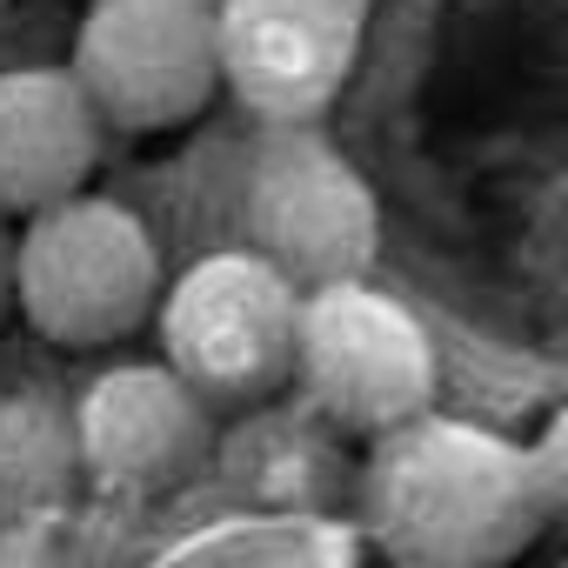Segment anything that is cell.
Here are the masks:
<instances>
[{"label": "cell", "instance_id": "8992f818", "mask_svg": "<svg viewBox=\"0 0 568 568\" xmlns=\"http://www.w3.org/2000/svg\"><path fill=\"white\" fill-rule=\"evenodd\" d=\"M108 134H168L221 94L214 0H88L68 54Z\"/></svg>", "mask_w": 568, "mask_h": 568}, {"label": "cell", "instance_id": "6da1fadb", "mask_svg": "<svg viewBox=\"0 0 568 568\" xmlns=\"http://www.w3.org/2000/svg\"><path fill=\"white\" fill-rule=\"evenodd\" d=\"M355 515L388 568H508L555 521L535 448L435 408L368 442Z\"/></svg>", "mask_w": 568, "mask_h": 568}, {"label": "cell", "instance_id": "5b68a950", "mask_svg": "<svg viewBox=\"0 0 568 568\" xmlns=\"http://www.w3.org/2000/svg\"><path fill=\"white\" fill-rule=\"evenodd\" d=\"M241 227L261 261H274L295 288L362 281L382 241L375 187L322 128H267L241 174Z\"/></svg>", "mask_w": 568, "mask_h": 568}, {"label": "cell", "instance_id": "ba28073f", "mask_svg": "<svg viewBox=\"0 0 568 568\" xmlns=\"http://www.w3.org/2000/svg\"><path fill=\"white\" fill-rule=\"evenodd\" d=\"M74 442H81V481L121 501H161L187 488L221 448L214 408L168 362L101 368L74 395Z\"/></svg>", "mask_w": 568, "mask_h": 568}, {"label": "cell", "instance_id": "4fadbf2b", "mask_svg": "<svg viewBox=\"0 0 568 568\" xmlns=\"http://www.w3.org/2000/svg\"><path fill=\"white\" fill-rule=\"evenodd\" d=\"M14 315V221L0 214V322Z\"/></svg>", "mask_w": 568, "mask_h": 568}, {"label": "cell", "instance_id": "52a82bcc", "mask_svg": "<svg viewBox=\"0 0 568 568\" xmlns=\"http://www.w3.org/2000/svg\"><path fill=\"white\" fill-rule=\"evenodd\" d=\"M221 21V94L261 128H315L368 34V0H214Z\"/></svg>", "mask_w": 568, "mask_h": 568}, {"label": "cell", "instance_id": "9c48e42d", "mask_svg": "<svg viewBox=\"0 0 568 568\" xmlns=\"http://www.w3.org/2000/svg\"><path fill=\"white\" fill-rule=\"evenodd\" d=\"M108 121L74 68H0V214L14 227L88 194Z\"/></svg>", "mask_w": 568, "mask_h": 568}, {"label": "cell", "instance_id": "30bf717a", "mask_svg": "<svg viewBox=\"0 0 568 568\" xmlns=\"http://www.w3.org/2000/svg\"><path fill=\"white\" fill-rule=\"evenodd\" d=\"M234 495L261 508H335L362 468H348V435L328 428L308 402H261L214 448Z\"/></svg>", "mask_w": 568, "mask_h": 568}, {"label": "cell", "instance_id": "5bb4252c", "mask_svg": "<svg viewBox=\"0 0 568 568\" xmlns=\"http://www.w3.org/2000/svg\"><path fill=\"white\" fill-rule=\"evenodd\" d=\"M548 568H568V555H561V561H548Z\"/></svg>", "mask_w": 568, "mask_h": 568}, {"label": "cell", "instance_id": "8fae6325", "mask_svg": "<svg viewBox=\"0 0 568 568\" xmlns=\"http://www.w3.org/2000/svg\"><path fill=\"white\" fill-rule=\"evenodd\" d=\"M81 488L74 402L48 388H0V521L54 515Z\"/></svg>", "mask_w": 568, "mask_h": 568}, {"label": "cell", "instance_id": "277c9868", "mask_svg": "<svg viewBox=\"0 0 568 568\" xmlns=\"http://www.w3.org/2000/svg\"><path fill=\"white\" fill-rule=\"evenodd\" d=\"M295 388L348 442H382L435 408L442 362L422 315L362 274L302 295Z\"/></svg>", "mask_w": 568, "mask_h": 568}, {"label": "cell", "instance_id": "3957f363", "mask_svg": "<svg viewBox=\"0 0 568 568\" xmlns=\"http://www.w3.org/2000/svg\"><path fill=\"white\" fill-rule=\"evenodd\" d=\"M161 362L207 408H261L295 388L302 288L254 247H214L181 267L154 315Z\"/></svg>", "mask_w": 568, "mask_h": 568}, {"label": "cell", "instance_id": "7c38bea8", "mask_svg": "<svg viewBox=\"0 0 568 568\" xmlns=\"http://www.w3.org/2000/svg\"><path fill=\"white\" fill-rule=\"evenodd\" d=\"M535 468H541V488H548V515L568 528V402H561L555 422L541 428V442H535Z\"/></svg>", "mask_w": 568, "mask_h": 568}, {"label": "cell", "instance_id": "7a4b0ae2", "mask_svg": "<svg viewBox=\"0 0 568 568\" xmlns=\"http://www.w3.org/2000/svg\"><path fill=\"white\" fill-rule=\"evenodd\" d=\"M161 295V241L128 201L74 194L14 227V315L54 348H121Z\"/></svg>", "mask_w": 568, "mask_h": 568}]
</instances>
